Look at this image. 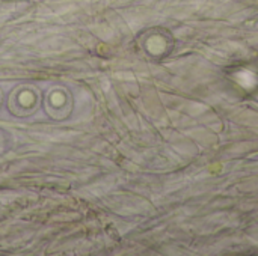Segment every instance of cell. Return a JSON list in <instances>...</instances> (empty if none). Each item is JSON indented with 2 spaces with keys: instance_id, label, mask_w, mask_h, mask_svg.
Masks as SVG:
<instances>
[{
  "instance_id": "cell-4",
  "label": "cell",
  "mask_w": 258,
  "mask_h": 256,
  "mask_svg": "<svg viewBox=\"0 0 258 256\" xmlns=\"http://www.w3.org/2000/svg\"><path fill=\"white\" fill-rule=\"evenodd\" d=\"M0 104H2V91H0Z\"/></svg>"
},
{
  "instance_id": "cell-1",
  "label": "cell",
  "mask_w": 258,
  "mask_h": 256,
  "mask_svg": "<svg viewBox=\"0 0 258 256\" xmlns=\"http://www.w3.org/2000/svg\"><path fill=\"white\" fill-rule=\"evenodd\" d=\"M41 106L39 89L32 84H18L8 97V110L17 118H27L36 113Z\"/></svg>"
},
{
  "instance_id": "cell-3",
  "label": "cell",
  "mask_w": 258,
  "mask_h": 256,
  "mask_svg": "<svg viewBox=\"0 0 258 256\" xmlns=\"http://www.w3.org/2000/svg\"><path fill=\"white\" fill-rule=\"evenodd\" d=\"M5 151V134H3V131L0 130V154Z\"/></svg>"
},
{
  "instance_id": "cell-2",
  "label": "cell",
  "mask_w": 258,
  "mask_h": 256,
  "mask_svg": "<svg viewBox=\"0 0 258 256\" xmlns=\"http://www.w3.org/2000/svg\"><path fill=\"white\" fill-rule=\"evenodd\" d=\"M44 110L54 121H65L73 112L71 92L60 84L51 86L44 97Z\"/></svg>"
}]
</instances>
